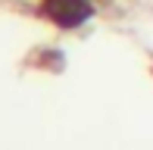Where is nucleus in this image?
Instances as JSON below:
<instances>
[{
    "label": "nucleus",
    "instance_id": "1",
    "mask_svg": "<svg viewBox=\"0 0 153 150\" xmlns=\"http://www.w3.org/2000/svg\"><path fill=\"white\" fill-rule=\"evenodd\" d=\"M41 16L59 28H78L94 16L91 0H41Z\"/></svg>",
    "mask_w": 153,
    "mask_h": 150
}]
</instances>
